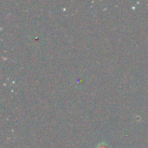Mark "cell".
I'll return each instance as SVG.
<instances>
[{
  "instance_id": "1",
  "label": "cell",
  "mask_w": 148,
  "mask_h": 148,
  "mask_svg": "<svg viewBox=\"0 0 148 148\" xmlns=\"http://www.w3.org/2000/svg\"><path fill=\"white\" fill-rule=\"evenodd\" d=\"M100 148H107L106 145H103V146H100Z\"/></svg>"
}]
</instances>
